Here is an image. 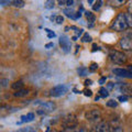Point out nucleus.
<instances>
[{
  "label": "nucleus",
  "instance_id": "393cba45",
  "mask_svg": "<svg viewBox=\"0 0 132 132\" xmlns=\"http://www.w3.org/2000/svg\"><path fill=\"white\" fill-rule=\"evenodd\" d=\"M107 106L110 107V108H116V107L118 106V102L113 100V99H110L109 101H107Z\"/></svg>",
  "mask_w": 132,
  "mask_h": 132
},
{
  "label": "nucleus",
  "instance_id": "c9c22d12",
  "mask_svg": "<svg viewBox=\"0 0 132 132\" xmlns=\"http://www.w3.org/2000/svg\"><path fill=\"white\" fill-rule=\"evenodd\" d=\"M0 82H1V86H2V87H6L7 84L9 82V80H8V79H3V78H2V79L0 80Z\"/></svg>",
  "mask_w": 132,
  "mask_h": 132
},
{
  "label": "nucleus",
  "instance_id": "7ed1b4c3",
  "mask_svg": "<svg viewBox=\"0 0 132 132\" xmlns=\"http://www.w3.org/2000/svg\"><path fill=\"white\" fill-rule=\"evenodd\" d=\"M85 118L87 119V121H89V122L96 123L97 121H99L101 119V113H100V111L97 109L88 110L87 112L85 113Z\"/></svg>",
  "mask_w": 132,
  "mask_h": 132
},
{
  "label": "nucleus",
  "instance_id": "f257e3e1",
  "mask_svg": "<svg viewBox=\"0 0 132 132\" xmlns=\"http://www.w3.org/2000/svg\"><path fill=\"white\" fill-rule=\"evenodd\" d=\"M128 28H129V24H128L126 13H119L117 16H116V19L113 20L112 24L110 26L111 30H114L117 32L126 31Z\"/></svg>",
  "mask_w": 132,
  "mask_h": 132
},
{
  "label": "nucleus",
  "instance_id": "423d86ee",
  "mask_svg": "<svg viewBox=\"0 0 132 132\" xmlns=\"http://www.w3.org/2000/svg\"><path fill=\"white\" fill-rule=\"evenodd\" d=\"M60 45H61L62 50L64 51V53L71 52L72 44H71V41H69V39L66 35H62L60 38Z\"/></svg>",
  "mask_w": 132,
  "mask_h": 132
},
{
  "label": "nucleus",
  "instance_id": "e433bc0d",
  "mask_svg": "<svg viewBox=\"0 0 132 132\" xmlns=\"http://www.w3.org/2000/svg\"><path fill=\"white\" fill-rule=\"evenodd\" d=\"M57 2H59V5H60L61 7L66 6V0H57Z\"/></svg>",
  "mask_w": 132,
  "mask_h": 132
},
{
  "label": "nucleus",
  "instance_id": "c85d7f7f",
  "mask_svg": "<svg viewBox=\"0 0 132 132\" xmlns=\"http://www.w3.org/2000/svg\"><path fill=\"white\" fill-rule=\"evenodd\" d=\"M33 119H34V113H28L27 114V122H30V121H33Z\"/></svg>",
  "mask_w": 132,
  "mask_h": 132
},
{
  "label": "nucleus",
  "instance_id": "c756f323",
  "mask_svg": "<svg viewBox=\"0 0 132 132\" xmlns=\"http://www.w3.org/2000/svg\"><path fill=\"white\" fill-rule=\"evenodd\" d=\"M71 29H73V30H75V32L77 33V35H81L82 34V29H78V28H76V27H71Z\"/></svg>",
  "mask_w": 132,
  "mask_h": 132
},
{
  "label": "nucleus",
  "instance_id": "b1692460",
  "mask_svg": "<svg viewBox=\"0 0 132 132\" xmlns=\"http://www.w3.org/2000/svg\"><path fill=\"white\" fill-rule=\"evenodd\" d=\"M99 95H100V97L106 98V97L109 96V93H108V90H107L105 87H101L100 89H99Z\"/></svg>",
  "mask_w": 132,
  "mask_h": 132
},
{
  "label": "nucleus",
  "instance_id": "f3484780",
  "mask_svg": "<svg viewBox=\"0 0 132 132\" xmlns=\"http://www.w3.org/2000/svg\"><path fill=\"white\" fill-rule=\"evenodd\" d=\"M11 5L15 8H23L24 5H26V2H24L23 0H12Z\"/></svg>",
  "mask_w": 132,
  "mask_h": 132
},
{
  "label": "nucleus",
  "instance_id": "cd10ccee",
  "mask_svg": "<svg viewBox=\"0 0 132 132\" xmlns=\"http://www.w3.org/2000/svg\"><path fill=\"white\" fill-rule=\"evenodd\" d=\"M45 31H46L47 33V38L48 39H53V38H55V33L54 32H52L50 29H45Z\"/></svg>",
  "mask_w": 132,
  "mask_h": 132
},
{
  "label": "nucleus",
  "instance_id": "f8f14e48",
  "mask_svg": "<svg viewBox=\"0 0 132 132\" xmlns=\"http://www.w3.org/2000/svg\"><path fill=\"white\" fill-rule=\"evenodd\" d=\"M127 1L128 0H108V3L113 8H120L125 5Z\"/></svg>",
  "mask_w": 132,
  "mask_h": 132
},
{
  "label": "nucleus",
  "instance_id": "2f4dec72",
  "mask_svg": "<svg viewBox=\"0 0 132 132\" xmlns=\"http://www.w3.org/2000/svg\"><path fill=\"white\" fill-rule=\"evenodd\" d=\"M0 3H1V6H7L12 3V0H0Z\"/></svg>",
  "mask_w": 132,
  "mask_h": 132
},
{
  "label": "nucleus",
  "instance_id": "f03ea898",
  "mask_svg": "<svg viewBox=\"0 0 132 132\" xmlns=\"http://www.w3.org/2000/svg\"><path fill=\"white\" fill-rule=\"evenodd\" d=\"M109 57H110V61L117 65H123L127 62V56L122 52H119L117 50H110Z\"/></svg>",
  "mask_w": 132,
  "mask_h": 132
},
{
  "label": "nucleus",
  "instance_id": "0eeeda50",
  "mask_svg": "<svg viewBox=\"0 0 132 132\" xmlns=\"http://www.w3.org/2000/svg\"><path fill=\"white\" fill-rule=\"evenodd\" d=\"M119 44H120L121 48L125 50V51H132V38H130V36L126 35L121 38Z\"/></svg>",
  "mask_w": 132,
  "mask_h": 132
},
{
  "label": "nucleus",
  "instance_id": "2eb2a0df",
  "mask_svg": "<svg viewBox=\"0 0 132 132\" xmlns=\"http://www.w3.org/2000/svg\"><path fill=\"white\" fill-rule=\"evenodd\" d=\"M29 95V90L28 89H19L14 93V96L15 97H26Z\"/></svg>",
  "mask_w": 132,
  "mask_h": 132
},
{
  "label": "nucleus",
  "instance_id": "a19ab883",
  "mask_svg": "<svg viewBox=\"0 0 132 132\" xmlns=\"http://www.w3.org/2000/svg\"><path fill=\"white\" fill-rule=\"evenodd\" d=\"M53 46H54V44H53V43H47L46 45H45V48H51Z\"/></svg>",
  "mask_w": 132,
  "mask_h": 132
},
{
  "label": "nucleus",
  "instance_id": "ea45409f",
  "mask_svg": "<svg viewBox=\"0 0 132 132\" xmlns=\"http://www.w3.org/2000/svg\"><path fill=\"white\" fill-rule=\"evenodd\" d=\"M106 79H107V78L106 77H102V78H100V79H99V84H105V82H106Z\"/></svg>",
  "mask_w": 132,
  "mask_h": 132
},
{
  "label": "nucleus",
  "instance_id": "4c0bfd02",
  "mask_svg": "<svg viewBox=\"0 0 132 132\" xmlns=\"http://www.w3.org/2000/svg\"><path fill=\"white\" fill-rule=\"evenodd\" d=\"M113 132H125V131H123V129L120 127H116L113 129Z\"/></svg>",
  "mask_w": 132,
  "mask_h": 132
},
{
  "label": "nucleus",
  "instance_id": "4be33fe9",
  "mask_svg": "<svg viewBox=\"0 0 132 132\" xmlns=\"http://www.w3.org/2000/svg\"><path fill=\"white\" fill-rule=\"evenodd\" d=\"M15 132H36V130L33 127H26V128H21V129H19Z\"/></svg>",
  "mask_w": 132,
  "mask_h": 132
},
{
  "label": "nucleus",
  "instance_id": "72a5a7b5",
  "mask_svg": "<svg viewBox=\"0 0 132 132\" xmlns=\"http://www.w3.org/2000/svg\"><path fill=\"white\" fill-rule=\"evenodd\" d=\"M84 95H85V96H87V97H90L93 95V92L90 89H85L84 90Z\"/></svg>",
  "mask_w": 132,
  "mask_h": 132
},
{
  "label": "nucleus",
  "instance_id": "aec40b11",
  "mask_svg": "<svg viewBox=\"0 0 132 132\" xmlns=\"http://www.w3.org/2000/svg\"><path fill=\"white\" fill-rule=\"evenodd\" d=\"M86 18H87L88 22H95V20H96V16H95V14L93 13L92 11H86Z\"/></svg>",
  "mask_w": 132,
  "mask_h": 132
},
{
  "label": "nucleus",
  "instance_id": "ddd939ff",
  "mask_svg": "<svg viewBox=\"0 0 132 132\" xmlns=\"http://www.w3.org/2000/svg\"><path fill=\"white\" fill-rule=\"evenodd\" d=\"M63 12L65 13L66 16H68V18H72V19H77V12H75L73 9L71 8H67V9H64Z\"/></svg>",
  "mask_w": 132,
  "mask_h": 132
},
{
  "label": "nucleus",
  "instance_id": "49530a36",
  "mask_svg": "<svg viewBox=\"0 0 132 132\" xmlns=\"http://www.w3.org/2000/svg\"><path fill=\"white\" fill-rule=\"evenodd\" d=\"M128 36H130V38H132V31H130L129 33H128V34H127Z\"/></svg>",
  "mask_w": 132,
  "mask_h": 132
},
{
  "label": "nucleus",
  "instance_id": "6e6552de",
  "mask_svg": "<svg viewBox=\"0 0 132 132\" xmlns=\"http://www.w3.org/2000/svg\"><path fill=\"white\" fill-rule=\"evenodd\" d=\"M38 105H40L41 109L44 110V112H52L55 110V104L53 101H39L36 102Z\"/></svg>",
  "mask_w": 132,
  "mask_h": 132
},
{
  "label": "nucleus",
  "instance_id": "1a4fd4ad",
  "mask_svg": "<svg viewBox=\"0 0 132 132\" xmlns=\"http://www.w3.org/2000/svg\"><path fill=\"white\" fill-rule=\"evenodd\" d=\"M113 74L118 75L123 78H130L132 79V72L130 69H123V68H114L113 69Z\"/></svg>",
  "mask_w": 132,
  "mask_h": 132
},
{
  "label": "nucleus",
  "instance_id": "473e14b6",
  "mask_svg": "<svg viewBox=\"0 0 132 132\" xmlns=\"http://www.w3.org/2000/svg\"><path fill=\"white\" fill-rule=\"evenodd\" d=\"M97 68H98V65H97L96 63H93L92 65H90V67H89V69H90L92 72H95Z\"/></svg>",
  "mask_w": 132,
  "mask_h": 132
},
{
  "label": "nucleus",
  "instance_id": "6ab92c4d",
  "mask_svg": "<svg viewBox=\"0 0 132 132\" xmlns=\"http://www.w3.org/2000/svg\"><path fill=\"white\" fill-rule=\"evenodd\" d=\"M11 87H12V89H15V90L22 89V87H23V81H22V80L15 81V82H13V84L11 85Z\"/></svg>",
  "mask_w": 132,
  "mask_h": 132
},
{
  "label": "nucleus",
  "instance_id": "39448f33",
  "mask_svg": "<svg viewBox=\"0 0 132 132\" xmlns=\"http://www.w3.org/2000/svg\"><path fill=\"white\" fill-rule=\"evenodd\" d=\"M63 127H64V129H66V128H75V127H77V118L74 114H68L67 117L64 118Z\"/></svg>",
  "mask_w": 132,
  "mask_h": 132
},
{
  "label": "nucleus",
  "instance_id": "a878e982",
  "mask_svg": "<svg viewBox=\"0 0 132 132\" xmlns=\"http://www.w3.org/2000/svg\"><path fill=\"white\" fill-rule=\"evenodd\" d=\"M81 41L82 42H90L92 41V36H90L88 33H84V35H82V38H81Z\"/></svg>",
  "mask_w": 132,
  "mask_h": 132
},
{
  "label": "nucleus",
  "instance_id": "c03bdc74",
  "mask_svg": "<svg viewBox=\"0 0 132 132\" xmlns=\"http://www.w3.org/2000/svg\"><path fill=\"white\" fill-rule=\"evenodd\" d=\"M98 48H99V47L97 46L96 44H94V45H93V52H95V51H96V50H98Z\"/></svg>",
  "mask_w": 132,
  "mask_h": 132
},
{
  "label": "nucleus",
  "instance_id": "f704fd0d",
  "mask_svg": "<svg viewBox=\"0 0 132 132\" xmlns=\"http://www.w3.org/2000/svg\"><path fill=\"white\" fill-rule=\"evenodd\" d=\"M66 6L68 8H72L74 6V0H66Z\"/></svg>",
  "mask_w": 132,
  "mask_h": 132
},
{
  "label": "nucleus",
  "instance_id": "4468645a",
  "mask_svg": "<svg viewBox=\"0 0 132 132\" xmlns=\"http://www.w3.org/2000/svg\"><path fill=\"white\" fill-rule=\"evenodd\" d=\"M51 20H52L53 22H55L56 24H62V23L64 22V18L61 14H54V15H52L51 16Z\"/></svg>",
  "mask_w": 132,
  "mask_h": 132
},
{
  "label": "nucleus",
  "instance_id": "de8ad7c7",
  "mask_svg": "<svg viewBox=\"0 0 132 132\" xmlns=\"http://www.w3.org/2000/svg\"><path fill=\"white\" fill-rule=\"evenodd\" d=\"M128 69H130V71L132 72V65H131V66H129V68H128Z\"/></svg>",
  "mask_w": 132,
  "mask_h": 132
},
{
  "label": "nucleus",
  "instance_id": "7c9ffc66",
  "mask_svg": "<svg viewBox=\"0 0 132 132\" xmlns=\"http://www.w3.org/2000/svg\"><path fill=\"white\" fill-rule=\"evenodd\" d=\"M119 101H121V102H125L127 101L128 99H129V96H127V95H122V96H119Z\"/></svg>",
  "mask_w": 132,
  "mask_h": 132
},
{
  "label": "nucleus",
  "instance_id": "bb28decb",
  "mask_svg": "<svg viewBox=\"0 0 132 132\" xmlns=\"http://www.w3.org/2000/svg\"><path fill=\"white\" fill-rule=\"evenodd\" d=\"M127 20H128V24H129V28H132V13H126Z\"/></svg>",
  "mask_w": 132,
  "mask_h": 132
},
{
  "label": "nucleus",
  "instance_id": "dca6fc26",
  "mask_svg": "<svg viewBox=\"0 0 132 132\" xmlns=\"http://www.w3.org/2000/svg\"><path fill=\"white\" fill-rule=\"evenodd\" d=\"M63 132H86V130L84 128H66V129L63 130Z\"/></svg>",
  "mask_w": 132,
  "mask_h": 132
},
{
  "label": "nucleus",
  "instance_id": "a18cd8bd",
  "mask_svg": "<svg viewBox=\"0 0 132 132\" xmlns=\"http://www.w3.org/2000/svg\"><path fill=\"white\" fill-rule=\"evenodd\" d=\"M87 1H88L89 5H94V1H95V0H87Z\"/></svg>",
  "mask_w": 132,
  "mask_h": 132
},
{
  "label": "nucleus",
  "instance_id": "9b49d317",
  "mask_svg": "<svg viewBox=\"0 0 132 132\" xmlns=\"http://www.w3.org/2000/svg\"><path fill=\"white\" fill-rule=\"evenodd\" d=\"M120 92L127 96H132V84H121Z\"/></svg>",
  "mask_w": 132,
  "mask_h": 132
},
{
  "label": "nucleus",
  "instance_id": "412c9836",
  "mask_svg": "<svg viewBox=\"0 0 132 132\" xmlns=\"http://www.w3.org/2000/svg\"><path fill=\"white\" fill-rule=\"evenodd\" d=\"M101 6H102V0H96L95 3L93 5V10L94 11H98L101 8Z\"/></svg>",
  "mask_w": 132,
  "mask_h": 132
},
{
  "label": "nucleus",
  "instance_id": "a211bd4d",
  "mask_svg": "<svg viewBox=\"0 0 132 132\" xmlns=\"http://www.w3.org/2000/svg\"><path fill=\"white\" fill-rule=\"evenodd\" d=\"M55 6V0H45L44 7L45 9H53Z\"/></svg>",
  "mask_w": 132,
  "mask_h": 132
},
{
  "label": "nucleus",
  "instance_id": "5701e85b",
  "mask_svg": "<svg viewBox=\"0 0 132 132\" xmlns=\"http://www.w3.org/2000/svg\"><path fill=\"white\" fill-rule=\"evenodd\" d=\"M77 73H78L79 76H86L88 74V69L86 67H79L77 69Z\"/></svg>",
  "mask_w": 132,
  "mask_h": 132
},
{
  "label": "nucleus",
  "instance_id": "79ce46f5",
  "mask_svg": "<svg viewBox=\"0 0 132 132\" xmlns=\"http://www.w3.org/2000/svg\"><path fill=\"white\" fill-rule=\"evenodd\" d=\"M92 84H93V81L90 80V79H86V80H85V85H86V86H88V85H92Z\"/></svg>",
  "mask_w": 132,
  "mask_h": 132
},
{
  "label": "nucleus",
  "instance_id": "58836bf2",
  "mask_svg": "<svg viewBox=\"0 0 132 132\" xmlns=\"http://www.w3.org/2000/svg\"><path fill=\"white\" fill-rule=\"evenodd\" d=\"M128 11H129V13H132V0L129 2V5H128Z\"/></svg>",
  "mask_w": 132,
  "mask_h": 132
},
{
  "label": "nucleus",
  "instance_id": "9d476101",
  "mask_svg": "<svg viewBox=\"0 0 132 132\" xmlns=\"http://www.w3.org/2000/svg\"><path fill=\"white\" fill-rule=\"evenodd\" d=\"M95 132H110V126L108 122L102 121L100 123H98L95 128Z\"/></svg>",
  "mask_w": 132,
  "mask_h": 132
},
{
  "label": "nucleus",
  "instance_id": "37998d69",
  "mask_svg": "<svg viewBox=\"0 0 132 132\" xmlns=\"http://www.w3.org/2000/svg\"><path fill=\"white\" fill-rule=\"evenodd\" d=\"M108 88H109V89H113V88H114L113 82H109V84H108Z\"/></svg>",
  "mask_w": 132,
  "mask_h": 132
},
{
  "label": "nucleus",
  "instance_id": "20e7f679",
  "mask_svg": "<svg viewBox=\"0 0 132 132\" xmlns=\"http://www.w3.org/2000/svg\"><path fill=\"white\" fill-rule=\"evenodd\" d=\"M67 86L65 85H57L55 87H53L51 89V96L53 97H61V96H64V95L67 93Z\"/></svg>",
  "mask_w": 132,
  "mask_h": 132
}]
</instances>
